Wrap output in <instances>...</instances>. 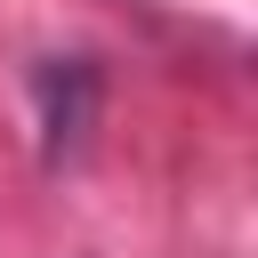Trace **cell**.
I'll return each mask as SVG.
<instances>
[{
  "label": "cell",
  "instance_id": "6da1fadb",
  "mask_svg": "<svg viewBox=\"0 0 258 258\" xmlns=\"http://www.w3.org/2000/svg\"><path fill=\"white\" fill-rule=\"evenodd\" d=\"M89 105H97V73L73 56H56V64H40V121H48V161H64L73 145H81V129H89Z\"/></svg>",
  "mask_w": 258,
  "mask_h": 258
}]
</instances>
